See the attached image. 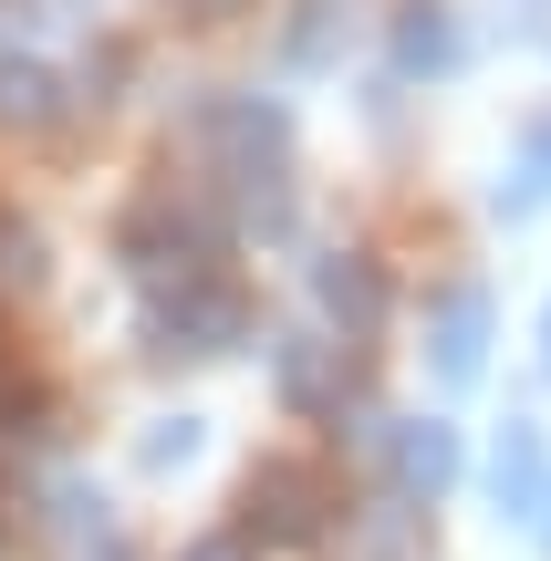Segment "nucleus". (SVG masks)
Segmentation results:
<instances>
[{
	"label": "nucleus",
	"mask_w": 551,
	"mask_h": 561,
	"mask_svg": "<svg viewBox=\"0 0 551 561\" xmlns=\"http://www.w3.org/2000/svg\"><path fill=\"white\" fill-rule=\"evenodd\" d=\"M198 146H208L219 187L250 208V219H282V208H291V115H282V104L219 94V104L198 115Z\"/></svg>",
	"instance_id": "1"
},
{
	"label": "nucleus",
	"mask_w": 551,
	"mask_h": 561,
	"mask_svg": "<svg viewBox=\"0 0 551 561\" xmlns=\"http://www.w3.org/2000/svg\"><path fill=\"white\" fill-rule=\"evenodd\" d=\"M115 250H125V271L146 291H187V280H208V261H219V229L198 208H177V198H136L115 219Z\"/></svg>",
	"instance_id": "2"
},
{
	"label": "nucleus",
	"mask_w": 551,
	"mask_h": 561,
	"mask_svg": "<svg viewBox=\"0 0 551 561\" xmlns=\"http://www.w3.org/2000/svg\"><path fill=\"white\" fill-rule=\"evenodd\" d=\"M240 333H250V301L229 291V280L157 291V312H146V343H157V354H229Z\"/></svg>",
	"instance_id": "3"
},
{
	"label": "nucleus",
	"mask_w": 551,
	"mask_h": 561,
	"mask_svg": "<svg viewBox=\"0 0 551 561\" xmlns=\"http://www.w3.org/2000/svg\"><path fill=\"white\" fill-rule=\"evenodd\" d=\"M240 530L250 541H323V479L312 468H250V489H240Z\"/></svg>",
	"instance_id": "4"
},
{
	"label": "nucleus",
	"mask_w": 551,
	"mask_h": 561,
	"mask_svg": "<svg viewBox=\"0 0 551 561\" xmlns=\"http://www.w3.org/2000/svg\"><path fill=\"white\" fill-rule=\"evenodd\" d=\"M271 385H282L291 416H333V405H344V343H323V333L271 343Z\"/></svg>",
	"instance_id": "5"
},
{
	"label": "nucleus",
	"mask_w": 551,
	"mask_h": 561,
	"mask_svg": "<svg viewBox=\"0 0 551 561\" xmlns=\"http://www.w3.org/2000/svg\"><path fill=\"white\" fill-rule=\"evenodd\" d=\"M312 301H323V322H344V333L365 343L375 322H386V271H375L365 250H323V261H312Z\"/></svg>",
	"instance_id": "6"
},
{
	"label": "nucleus",
	"mask_w": 551,
	"mask_h": 561,
	"mask_svg": "<svg viewBox=\"0 0 551 561\" xmlns=\"http://www.w3.org/2000/svg\"><path fill=\"white\" fill-rule=\"evenodd\" d=\"M490 500H500V520H541L551 510V447H541V426H500V458H490Z\"/></svg>",
	"instance_id": "7"
},
{
	"label": "nucleus",
	"mask_w": 551,
	"mask_h": 561,
	"mask_svg": "<svg viewBox=\"0 0 551 561\" xmlns=\"http://www.w3.org/2000/svg\"><path fill=\"white\" fill-rule=\"evenodd\" d=\"M427 364H437V385H479V364H490V291H448L437 301Z\"/></svg>",
	"instance_id": "8"
},
{
	"label": "nucleus",
	"mask_w": 551,
	"mask_h": 561,
	"mask_svg": "<svg viewBox=\"0 0 551 561\" xmlns=\"http://www.w3.org/2000/svg\"><path fill=\"white\" fill-rule=\"evenodd\" d=\"M386 458H395V500H437V489L458 479V437H448L437 416H427V426H395Z\"/></svg>",
	"instance_id": "9"
},
{
	"label": "nucleus",
	"mask_w": 551,
	"mask_h": 561,
	"mask_svg": "<svg viewBox=\"0 0 551 561\" xmlns=\"http://www.w3.org/2000/svg\"><path fill=\"white\" fill-rule=\"evenodd\" d=\"M62 115V83L42 73V62H21V53H0V125L11 136H42V125Z\"/></svg>",
	"instance_id": "10"
},
{
	"label": "nucleus",
	"mask_w": 551,
	"mask_h": 561,
	"mask_svg": "<svg viewBox=\"0 0 551 561\" xmlns=\"http://www.w3.org/2000/svg\"><path fill=\"white\" fill-rule=\"evenodd\" d=\"M416 520H427L416 500H386V510L365 520V541H354V551H365V561H416Z\"/></svg>",
	"instance_id": "11"
},
{
	"label": "nucleus",
	"mask_w": 551,
	"mask_h": 561,
	"mask_svg": "<svg viewBox=\"0 0 551 561\" xmlns=\"http://www.w3.org/2000/svg\"><path fill=\"white\" fill-rule=\"evenodd\" d=\"M531 208H551V136L510 167V178H500V219H531Z\"/></svg>",
	"instance_id": "12"
},
{
	"label": "nucleus",
	"mask_w": 551,
	"mask_h": 561,
	"mask_svg": "<svg viewBox=\"0 0 551 561\" xmlns=\"http://www.w3.org/2000/svg\"><path fill=\"white\" fill-rule=\"evenodd\" d=\"M187 458H198V416H157V426H146V447H136L146 479H167V468H187Z\"/></svg>",
	"instance_id": "13"
},
{
	"label": "nucleus",
	"mask_w": 551,
	"mask_h": 561,
	"mask_svg": "<svg viewBox=\"0 0 551 561\" xmlns=\"http://www.w3.org/2000/svg\"><path fill=\"white\" fill-rule=\"evenodd\" d=\"M42 500H53V530H62V541H104V500L83 479H53Z\"/></svg>",
	"instance_id": "14"
},
{
	"label": "nucleus",
	"mask_w": 551,
	"mask_h": 561,
	"mask_svg": "<svg viewBox=\"0 0 551 561\" xmlns=\"http://www.w3.org/2000/svg\"><path fill=\"white\" fill-rule=\"evenodd\" d=\"M448 53H458V32H448V21H437V11H416L406 32H395V62H406V73H437V62H448Z\"/></svg>",
	"instance_id": "15"
},
{
	"label": "nucleus",
	"mask_w": 551,
	"mask_h": 561,
	"mask_svg": "<svg viewBox=\"0 0 551 561\" xmlns=\"http://www.w3.org/2000/svg\"><path fill=\"white\" fill-rule=\"evenodd\" d=\"M32 280H42V240L0 208V291H32Z\"/></svg>",
	"instance_id": "16"
},
{
	"label": "nucleus",
	"mask_w": 551,
	"mask_h": 561,
	"mask_svg": "<svg viewBox=\"0 0 551 561\" xmlns=\"http://www.w3.org/2000/svg\"><path fill=\"white\" fill-rule=\"evenodd\" d=\"M125 83V42H104V53H83V104H115Z\"/></svg>",
	"instance_id": "17"
},
{
	"label": "nucleus",
	"mask_w": 551,
	"mask_h": 561,
	"mask_svg": "<svg viewBox=\"0 0 551 561\" xmlns=\"http://www.w3.org/2000/svg\"><path fill=\"white\" fill-rule=\"evenodd\" d=\"M187 561H250V530H219V541H198Z\"/></svg>",
	"instance_id": "18"
},
{
	"label": "nucleus",
	"mask_w": 551,
	"mask_h": 561,
	"mask_svg": "<svg viewBox=\"0 0 551 561\" xmlns=\"http://www.w3.org/2000/svg\"><path fill=\"white\" fill-rule=\"evenodd\" d=\"M198 11H240V0H198Z\"/></svg>",
	"instance_id": "19"
},
{
	"label": "nucleus",
	"mask_w": 551,
	"mask_h": 561,
	"mask_svg": "<svg viewBox=\"0 0 551 561\" xmlns=\"http://www.w3.org/2000/svg\"><path fill=\"white\" fill-rule=\"evenodd\" d=\"M541 541H551V510H541Z\"/></svg>",
	"instance_id": "20"
},
{
	"label": "nucleus",
	"mask_w": 551,
	"mask_h": 561,
	"mask_svg": "<svg viewBox=\"0 0 551 561\" xmlns=\"http://www.w3.org/2000/svg\"><path fill=\"white\" fill-rule=\"evenodd\" d=\"M541 343H551V312H541Z\"/></svg>",
	"instance_id": "21"
}]
</instances>
